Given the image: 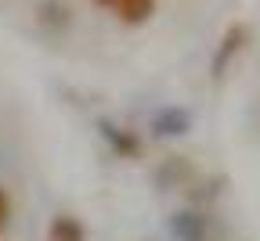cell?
Segmentation results:
<instances>
[{"label": "cell", "instance_id": "cell-1", "mask_svg": "<svg viewBox=\"0 0 260 241\" xmlns=\"http://www.w3.org/2000/svg\"><path fill=\"white\" fill-rule=\"evenodd\" d=\"M155 4L159 0H116V15H119V22H126V25H141V22H148L152 15H155Z\"/></svg>", "mask_w": 260, "mask_h": 241}, {"label": "cell", "instance_id": "cell-2", "mask_svg": "<svg viewBox=\"0 0 260 241\" xmlns=\"http://www.w3.org/2000/svg\"><path fill=\"white\" fill-rule=\"evenodd\" d=\"M242 44H246V25H232V29L224 32L220 51H217V58H213V76H220V72H224V65L232 61V54H239V51H242Z\"/></svg>", "mask_w": 260, "mask_h": 241}, {"label": "cell", "instance_id": "cell-3", "mask_svg": "<svg viewBox=\"0 0 260 241\" xmlns=\"http://www.w3.org/2000/svg\"><path fill=\"white\" fill-rule=\"evenodd\" d=\"M51 241H83V223L76 216H54Z\"/></svg>", "mask_w": 260, "mask_h": 241}, {"label": "cell", "instance_id": "cell-4", "mask_svg": "<svg viewBox=\"0 0 260 241\" xmlns=\"http://www.w3.org/2000/svg\"><path fill=\"white\" fill-rule=\"evenodd\" d=\"M8 220H11V198H8V191H0V230L8 227Z\"/></svg>", "mask_w": 260, "mask_h": 241}, {"label": "cell", "instance_id": "cell-5", "mask_svg": "<svg viewBox=\"0 0 260 241\" xmlns=\"http://www.w3.org/2000/svg\"><path fill=\"white\" fill-rule=\"evenodd\" d=\"M94 4H102V8H112V4H116V0H94Z\"/></svg>", "mask_w": 260, "mask_h": 241}]
</instances>
